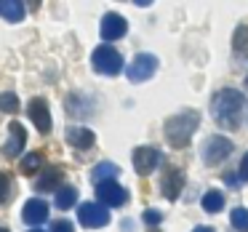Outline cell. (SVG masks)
Returning a JSON list of instances; mask_svg holds the SVG:
<instances>
[{"label":"cell","instance_id":"cell-1","mask_svg":"<svg viewBox=\"0 0 248 232\" xmlns=\"http://www.w3.org/2000/svg\"><path fill=\"white\" fill-rule=\"evenodd\" d=\"M243 104H246V99H243L240 91H235V88H221V91H216L214 99H211V115H214V120L221 128L235 131L237 125H240Z\"/></svg>","mask_w":248,"mask_h":232},{"label":"cell","instance_id":"cell-2","mask_svg":"<svg viewBox=\"0 0 248 232\" xmlns=\"http://www.w3.org/2000/svg\"><path fill=\"white\" fill-rule=\"evenodd\" d=\"M198 125H200V115L195 109H184V112L166 120L163 134H166V141L173 150H184L189 144V139H192V134L198 131Z\"/></svg>","mask_w":248,"mask_h":232},{"label":"cell","instance_id":"cell-3","mask_svg":"<svg viewBox=\"0 0 248 232\" xmlns=\"http://www.w3.org/2000/svg\"><path fill=\"white\" fill-rule=\"evenodd\" d=\"M91 64H93V70L102 72V75H118V72L123 70V56H120L112 46L104 43V46H99V48H93Z\"/></svg>","mask_w":248,"mask_h":232},{"label":"cell","instance_id":"cell-4","mask_svg":"<svg viewBox=\"0 0 248 232\" xmlns=\"http://www.w3.org/2000/svg\"><path fill=\"white\" fill-rule=\"evenodd\" d=\"M78 219L88 230H96V227H104L109 221V211L102 203H83V205H78Z\"/></svg>","mask_w":248,"mask_h":232},{"label":"cell","instance_id":"cell-5","mask_svg":"<svg viewBox=\"0 0 248 232\" xmlns=\"http://www.w3.org/2000/svg\"><path fill=\"white\" fill-rule=\"evenodd\" d=\"M232 141L227 139V136H208L205 139V144H203V160L205 163H221L224 157H230V152H232Z\"/></svg>","mask_w":248,"mask_h":232},{"label":"cell","instance_id":"cell-6","mask_svg":"<svg viewBox=\"0 0 248 232\" xmlns=\"http://www.w3.org/2000/svg\"><path fill=\"white\" fill-rule=\"evenodd\" d=\"M155 70H157V56H152V54H139L134 62L128 64V80L131 83H141V80H147V77H152L155 75Z\"/></svg>","mask_w":248,"mask_h":232},{"label":"cell","instance_id":"cell-7","mask_svg":"<svg viewBox=\"0 0 248 232\" xmlns=\"http://www.w3.org/2000/svg\"><path fill=\"white\" fill-rule=\"evenodd\" d=\"M157 163H160V152L155 147H136L134 150V171L139 176L152 173L157 168Z\"/></svg>","mask_w":248,"mask_h":232},{"label":"cell","instance_id":"cell-8","mask_svg":"<svg viewBox=\"0 0 248 232\" xmlns=\"http://www.w3.org/2000/svg\"><path fill=\"white\" fill-rule=\"evenodd\" d=\"M96 200L102 205H112L115 208V205H123L128 200V192L118 182H102V184H96Z\"/></svg>","mask_w":248,"mask_h":232},{"label":"cell","instance_id":"cell-9","mask_svg":"<svg viewBox=\"0 0 248 232\" xmlns=\"http://www.w3.org/2000/svg\"><path fill=\"white\" fill-rule=\"evenodd\" d=\"M27 144V131L22 128V123H8V141L3 144V155L6 157H19Z\"/></svg>","mask_w":248,"mask_h":232},{"label":"cell","instance_id":"cell-10","mask_svg":"<svg viewBox=\"0 0 248 232\" xmlns=\"http://www.w3.org/2000/svg\"><path fill=\"white\" fill-rule=\"evenodd\" d=\"M30 112V120L35 123V128L40 131V134H48L51 131V109H48V102L46 99H32L27 107Z\"/></svg>","mask_w":248,"mask_h":232},{"label":"cell","instance_id":"cell-11","mask_svg":"<svg viewBox=\"0 0 248 232\" xmlns=\"http://www.w3.org/2000/svg\"><path fill=\"white\" fill-rule=\"evenodd\" d=\"M125 30H128V24H125V19L120 16V14H115V11L104 14V19H102V38H104V40H118V38H123Z\"/></svg>","mask_w":248,"mask_h":232},{"label":"cell","instance_id":"cell-12","mask_svg":"<svg viewBox=\"0 0 248 232\" xmlns=\"http://www.w3.org/2000/svg\"><path fill=\"white\" fill-rule=\"evenodd\" d=\"M22 216H24V221H27V224H32V227L43 224V221L48 219V203H46V200H40V198H30L27 203H24Z\"/></svg>","mask_w":248,"mask_h":232},{"label":"cell","instance_id":"cell-13","mask_svg":"<svg viewBox=\"0 0 248 232\" xmlns=\"http://www.w3.org/2000/svg\"><path fill=\"white\" fill-rule=\"evenodd\" d=\"M67 141H70L75 150H91L93 141H96V136H93L91 128H86V125H72V128H67Z\"/></svg>","mask_w":248,"mask_h":232},{"label":"cell","instance_id":"cell-14","mask_svg":"<svg viewBox=\"0 0 248 232\" xmlns=\"http://www.w3.org/2000/svg\"><path fill=\"white\" fill-rule=\"evenodd\" d=\"M184 187V171L182 168H171V171L163 176V198L166 200H176L179 192Z\"/></svg>","mask_w":248,"mask_h":232},{"label":"cell","instance_id":"cell-15","mask_svg":"<svg viewBox=\"0 0 248 232\" xmlns=\"http://www.w3.org/2000/svg\"><path fill=\"white\" fill-rule=\"evenodd\" d=\"M232 54L237 62L248 59V24H237L232 35Z\"/></svg>","mask_w":248,"mask_h":232},{"label":"cell","instance_id":"cell-16","mask_svg":"<svg viewBox=\"0 0 248 232\" xmlns=\"http://www.w3.org/2000/svg\"><path fill=\"white\" fill-rule=\"evenodd\" d=\"M62 179H64V173H62L56 166H48L43 171V176L38 179L35 189H38V192H51V189H56V184H62ZM56 192H59V189H56Z\"/></svg>","mask_w":248,"mask_h":232},{"label":"cell","instance_id":"cell-17","mask_svg":"<svg viewBox=\"0 0 248 232\" xmlns=\"http://www.w3.org/2000/svg\"><path fill=\"white\" fill-rule=\"evenodd\" d=\"M0 14H3L6 22H22L27 8H24V3H19V0H0Z\"/></svg>","mask_w":248,"mask_h":232},{"label":"cell","instance_id":"cell-18","mask_svg":"<svg viewBox=\"0 0 248 232\" xmlns=\"http://www.w3.org/2000/svg\"><path fill=\"white\" fill-rule=\"evenodd\" d=\"M78 205V189L70 187V184H64V187L56 192V208L67 211V208H75Z\"/></svg>","mask_w":248,"mask_h":232},{"label":"cell","instance_id":"cell-19","mask_svg":"<svg viewBox=\"0 0 248 232\" xmlns=\"http://www.w3.org/2000/svg\"><path fill=\"white\" fill-rule=\"evenodd\" d=\"M203 208L208 211V214H219V211L224 208V195H221L219 189H208V192L203 195Z\"/></svg>","mask_w":248,"mask_h":232},{"label":"cell","instance_id":"cell-20","mask_svg":"<svg viewBox=\"0 0 248 232\" xmlns=\"http://www.w3.org/2000/svg\"><path fill=\"white\" fill-rule=\"evenodd\" d=\"M115 176H118V166H115V163H99V166L93 168V182L96 184L115 182Z\"/></svg>","mask_w":248,"mask_h":232},{"label":"cell","instance_id":"cell-21","mask_svg":"<svg viewBox=\"0 0 248 232\" xmlns=\"http://www.w3.org/2000/svg\"><path fill=\"white\" fill-rule=\"evenodd\" d=\"M43 155H40V152H30V155H24L22 157V173L24 176H32L35 171H40V168H43Z\"/></svg>","mask_w":248,"mask_h":232},{"label":"cell","instance_id":"cell-22","mask_svg":"<svg viewBox=\"0 0 248 232\" xmlns=\"http://www.w3.org/2000/svg\"><path fill=\"white\" fill-rule=\"evenodd\" d=\"M230 219H232V227H235V230L248 232V208H235Z\"/></svg>","mask_w":248,"mask_h":232},{"label":"cell","instance_id":"cell-23","mask_svg":"<svg viewBox=\"0 0 248 232\" xmlns=\"http://www.w3.org/2000/svg\"><path fill=\"white\" fill-rule=\"evenodd\" d=\"M0 109L3 112H8V115H14L19 109V99H16V93H11V91H6L3 96H0Z\"/></svg>","mask_w":248,"mask_h":232},{"label":"cell","instance_id":"cell-24","mask_svg":"<svg viewBox=\"0 0 248 232\" xmlns=\"http://www.w3.org/2000/svg\"><path fill=\"white\" fill-rule=\"evenodd\" d=\"M144 221L150 227H157L163 221V214H160V211H144Z\"/></svg>","mask_w":248,"mask_h":232},{"label":"cell","instance_id":"cell-25","mask_svg":"<svg viewBox=\"0 0 248 232\" xmlns=\"http://www.w3.org/2000/svg\"><path fill=\"white\" fill-rule=\"evenodd\" d=\"M54 232H75V227H72V221L62 219V221H54Z\"/></svg>","mask_w":248,"mask_h":232},{"label":"cell","instance_id":"cell-26","mask_svg":"<svg viewBox=\"0 0 248 232\" xmlns=\"http://www.w3.org/2000/svg\"><path fill=\"white\" fill-rule=\"evenodd\" d=\"M3 187H6V198H3V203H8V198H11V176H8V173H3Z\"/></svg>","mask_w":248,"mask_h":232},{"label":"cell","instance_id":"cell-27","mask_svg":"<svg viewBox=\"0 0 248 232\" xmlns=\"http://www.w3.org/2000/svg\"><path fill=\"white\" fill-rule=\"evenodd\" d=\"M240 179H246V182H248V152L243 155V163H240Z\"/></svg>","mask_w":248,"mask_h":232},{"label":"cell","instance_id":"cell-28","mask_svg":"<svg viewBox=\"0 0 248 232\" xmlns=\"http://www.w3.org/2000/svg\"><path fill=\"white\" fill-rule=\"evenodd\" d=\"M123 232H134V221L125 219V221H123Z\"/></svg>","mask_w":248,"mask_h":232},{"label":"cell","instance_id":"cell-29","mask_svg":"<svg viewBox=\"0 0 248 232\" xmlns=\"http://www.w3.org/2000/svg\"><path fill=\"white\" fill-rule=\"evenodd\" d=\"M192 232H214V227H195Z\"/></svg>","mask_w":248,"mask_h":232},{"label":"cell","instance_id":"cell-30","mask_svg":"<svg viewBox=\"0 0 248 232\" xmlns=\"http://www.w3.org/2000/svg\"><path fill=\"white\" fill-rule=\"evenodd\" d=\"M150 232H160V230H157V227H150Z\"/></svg>","mask_w":248,"mask_h":232},{"label":"cell","instance_id":"cell-31","mask_svg":"<svg viewBox=\"0 0 248 232\" xmlns=\"http://www.w3.org/2000/svg\"><path fill=\"white\" fill-rule=\"evenodd\" d=\"M32 232H43V230H32Z\"/></svg>","mask_w":248,"mask_h":232},{"label":"cell","instance_id":"cell-32","mask_svg":"<svg viewBox=\"0 0 248 232\" xmlns=\"http://www.w3.org/2000/svg\"><path fill=\"white\" fill-rule=\"evenodd\" d=\"M246 88H248V77H246Z\"/></svg>","mask_w":248,"mask_h":232}]
</instances>
